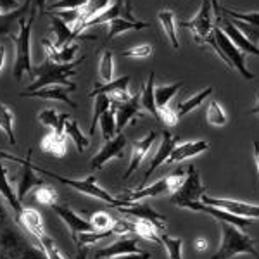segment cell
I'll use <instances>...</instances> for the list:
<instances>
[{
  "mask_svg": "<svg viewBox=\"0 0 259 259\" xmlns=\"http://www.w3.org/2000/svg\"><path fill=\"white\" fill-rule=\"evenodd\" d=\"M175 147H177V137L171 135L169 130H164V132H162V142H161L159 149L156 150V154H154V157L150 159L149 168L145 171L144 182L154 173V171L159 168V166H162L164 162H168V157L171 156V152H173Z\"/></svg>",
  "mask_w": 259,
  "mask_h": 259,
  "instance_id": "cell-17",
  "label": "cell"
},
{
  "mask_svg": "<svg viewBox=\"0 0 259 259\" xmlns=\"http://www.w3.org/2000/svg\"><path fill=\"white\" fill-rule=\"evenodd\" d=\"M50 28H52L54 35H56V41H54L56 49L66 47V45H69L74 38H78V36H80V35H76V33L71 30V28L61 18H57L56 14L50 16Z\"/></svg>",
  "mask_w": 259,
  "mask_h": 259,
  "instance_id": "cell-26",
  "label": "cell"
},
{
  "mask_svg": "<svg viewBox=\"0 0 259 259\" xmlns=\"http://www.w3.org/2000/svg\"><path fill=\"white\" fill-rule=\"evenodd\" d=\"M41 45H44L45 54H47L49 59L54 61V62H59V64H68V62L76 61L74 59V56H76L78 47H80L78 44H69L62 49H56V45H54L49 38L41 40Z\"/></svg>",
  "mask_w": 259,
  "mask_h": 259,
  "instance_id": "cell-24",
  "label": "cell"
},
{
  "mask_svg": "<svg viewBox=\"0 0 259 259\" xmlns=\"http://www.w3.org/2000/svg\"><path fill=\"white\" fill-rule=\"evenodd\" d=\"M52 209H54V212H56V214L59 216L62 221H64L66 227L69 228L71 237H73L74 244H76L78 235H80V233L97 232L90 221H87L85 218H81L80 214H76V212L71 209L69 206H66V204H59V202H57V204H54V206H52Z\"/></svg>",
  "mask_w": 259,
  "mask_h": 259,
  "instance_id": "cell-10",
  "label": "cell"
},
{
  "mask_svg": "<svg viewBox=\"0 0 259 259\" xmlns=\"http://www.w3.org/2000/svg\"><path fill=\"white\" fill-rule=\"evenodd\" d=\"M4 62H6V47H4V45H0V73H2Z\"/></svg>",
  "mask_w": 259,
  "mask_h": 259,
  "instance_id": "cell-61",
  "label": "cell"
},
{
  "mask_svg": "<svg viewBox=\"0 0 259 259\" xmlns=\"http://www.w3.org/2000/svg\"><path fill=\"white\" fill-rule=\"evenodd\" d=\"M182 26L190 28V31L194 33L195 44L211 47L212 52H214L216 56H218L220 59L230 68L228 59L225 57L223 50L220 49L218 41H216V36H214L216 24H214V19H212V7H211L209 0H202V6H200L197 14H195L190 21H183Z\"/></svg>",
  "mask_w": 259,
  "mask_h": 259,
  "instance_id": "cell-3",
  "label": "cell"
},
{
  "mask_svg": "<svg viewBox=\"0 0 259 259\" xmlns=\"http://www.w3.org/2000/svg\"><path fill=\"white\" fill-rule=\"evenodd\" d=\"M206 119L207 123L212 124V126H225L227 124V112L225 109L221 107L220 102H209V106H207V111H206Z\"/></svg>",
  "mask_w": 259,
  "mask_h": 259,
  "instance_id": "cell-41",
  "label": "cell"
},
{
  "mask_svg": "<svg viewBox=\"0 0 259 259\" xmlns=\"http://www.w3.org/2000/svg\"><path fill=\"white\" fill-rule=\"evenodd\" d=\"M145 28H150V23H145V21H140V19L130 21L126 18H116L109 23V33H107L106 44L128 30H145Z\"/></svg>",
  "mask_w": 259,
  "mask_h": 259,
  "instance_id": "cell-28",
  "label": "cell"
},
{
  "mask_svg": "<svg viewBox=\"0 0 259 259\" xmlns=\"http://www.w3.org/2000/svg\"><path fill=\"white\" fill-rule=\"evenodd\" d=\"M111 0H87V4L81 7V16L80 19H78L76 26L73 28V31L76 33V35H80L81 33V26L87 23V21H90L92 18H95V16H99L100 12H104L107 9V7L111 6Z\"/></svg>",
  "mask_w": 259,
  "mask_h": 259,
  "instance_id": "cell-29",
  "label": "cell"
},
{
  "mask_svg": "<svg viewBox=\"0 0 259 259\" xmlns=\"http://www.w3.org/2000/svg\"><path fill=\"white\" fill-rule=\"evenodd\" d=\"M18 223L30 233L33 239H36V242L44 235H47V233H45V227H44V220H41L40 212L35 209H24L23 216L19 218Z\"/></svg>",
  "mask_w": 259,
  "mask_h": 259,
  "instance_id": "cell-25",
  "label": "cell"
},
{
  "mask_svg": "<svg viewBox=\"0 0 259 259\" xmlns=\"http://www.w3.org/2000/svg\"><path fill=\"white\" fill-rule=\"evenodd\" d=\"M90 223L94 225L97 232H106V230H112V227H114V221H112V218L104 211L95 212V214L92 216Z\"/></svg>",
  "mask_w": 259,
  "mask_h": 259,
  "instance_id": "cell-47",
  "label": "cell"
},
{
  "mask_svg": "<svg viewBox=\"0 0 259 259\" xmlns=\"http://www.w3.org/2000/svg\"><path fill=\"white\" fill-rule=\"evenodd\" d=\"M195 247H197V250H202V249H206V247H207V244H206V240H202V239H199L197 242H195Z\"/></svg>",
  "mask_w": 259,
  "mask_h": 259,
  "instance_id": "cell-63",
  "label": "cell"
},
{
  "mask_svg": "<svg viewBox=\"0 0 259 259\" xmlns=\"http://www.w3.org/2000/svg\"><path fill=\"white\" fill-rule=\"evenodd\" d=\"M45 4H47V0H33V6H35L36 9H38V14H44Z\"/></svg>",
  "mask_w": 259,
  "mask_h": 259,
  "instance_id": "cell-59",
  "label": "cell"
},
{
  "mask_svg": "<svg viewBox=\"0 0 259 259\" xmlns=\"http://www.w3.org/2000/svg\"><path fill=\"white\" fill-rule=\"evenodd\" d=\"M139 239L140 237L137 233H128V235H119L118 240H114L111 245L104 249L95 250V257L102 259V257H112V256H119V254H132V252H140L139 249Z\"/></svg>",
  "mask_w": 259,
  "mask_h": 259,
  "instance_id": "cell-14",
  "label": "cell"
},
{
  "mask_svg": "<svg viewBox=\"0 0 259 259\" xmlns=\"http://www.w3.org/2000/svg\"><path fill=\"white\" fill-rule=\"evenodd\" d=\"M150 54H152V45H137V47L123 50L121 56L130 57V59H145V57H149Z\"/></svg>",
  "mask_w": 259,
  "mask_h": 259,
  "instance_id": "cell-50",
  "label": "cell"
},
{
  "mask_svg": "<svg viewBox=\"0 0 259 259\" xmlns=\"http://www.w3.org/2000/svg\"><path fill=\"white\" fill-rule=\"evenodd\" d=\"M200 202L212 207H220V209H225L235 216H242V218H249V220L259 218V206H254V204L249 202H240V200H232V199H214L206 194L200 197Z\"/></svg>",
  "mask_w": 259,
  "mask_h": 259,
  "instance_id": "cell-12",
  "label": "cell"
},
{
  "mask_svg": "<svg viewBox=\"0 0 259 259\" xmlns=\"http://www.w3.org/2000/svg\"><path fill=\"white\" fill-rule=\"evenodd\" d=\"M154 80H156V73L150 71L149 73V80L145 81V85L142 87V92H140V102H142V107L149 112L150 116H154L157 121H161V116H159V109L156 106V97H154Z\"/></svg>",
  "mask_w": 259,
  "mask_h": 259,
  "instance_id": "cell-27",
  "label": "cell"
},
{
  "mask_svg": "<svg viewBox=\"0 0 259 259\" xmlns=\"http://www.w3.org/2000/svg\"><path fill=\"white\" fill-rule=\"evenodd\" d=\"M123 14H124V2L123 0H118L116 4H111V6L107 7L104 12H100L99 16H95V18H92L90 21H87V23L81 26V31L89 26H94V24L111 23V21L116 19V18H123Z\"/></svg>",
  "mask_w": 259,
  "mask_h": 259,
  "instance_id": "cell-31",
  "label": "cell"
},
{
  "mask_svg": "<svg viewBox=\"0 0 259 259\" xmlns=\"http://www.w3.org/2000/svg\"><path fill=\"white\" fill-rule=\"evenodd\" d=\"M0 194V259H47L40 244H31L21 232L16 216H11Z\"/></svg>",
  "mask_w": 259,
  "mask_h": 259,
  "instance_id": "cell-1",
  "label": "cell"
},
{
  "mask_svg": "<svg viewBox=\"0 0 259 259\" xmlns=\"http://www.w3.org/2000/svg\"><path fill=\"white\" fill-rule=\"evenodd\" d=\"M41 150L49 154H54L56 157H62L68 150V144H66V133L59 132H50L49 135L44 137L40 144Z\"/></svg>",
  "mask_w": 259,
  "mask_h": 259,
  "instance_id": "cell-30",
  "label": "cell"
},
{
  "mask_svg": "<svg viewBox=\"0 0 259 259\" xmlns=\"http://www.w3.org/2000/svg\"><path fill=\"white\" fill-rule=\"evenodd\" d=\"M156 137H157L156 132H150L149 135L144 137V139L133 142V145H132V156H130V164H128L126 173L123 175V178H130L133 173H135V169L142 164V161H144L145 157H147L150 147H152V144L156 142Z\"/></svg>",
  "mask_w": 259,
  "mask_h": 259,
  "instance_id": "cell-16",
  "label": "cell"
},
{
  "mask_svg": "<svg viewBox=\"0 0 259 259\" xmlns=\"http://www.w3.org/2000/svg\"><path fill=\"white\" fill-rule=\"evenodd\" d=\"M38 121H40V124H44V126L57 130V126H59V114H57L56 109H52V107H47V109L40 111Z\"/></svg>",
  "mask_w": 259,
  "mask_h": 259,
  "instance_id": "cell-48",
  "label": "cell"
},
{
  "mask_svg": "<svg viewBox=\"0 0 259 259\" xmlns=\"http://www.w3.org/2000/svg\"><path fill=\"white\" fill-rule=\"evenodd\" d=\"M211 2V7H212V12H214L216 19H218L220 12H221V7H220V0H209Z\"/></svg>",
  "mask_w": 259,
  "mask_h": 259,
  "instance_id": "cell-60",
  "label": "cell"
},
{
  "mask_svg": "<svg viewBox=\"0 0 259 259\" xmlns=\"http://www.w3.org/2000/svg\"><path fill=\"white\" fill-rule=\"evenodd\" d=\"M221 242L216 254L211 259H230L237 254H250L254 259H259V250L254 245V240L239 227L227 221H220Z\"/></svg>",
  "mask_w": 259,
  "mask_h": 259,
  "instance_id": "cell-4",
  "label": "cell"
},
{
  "mask_svg": "<svg viewBox=\"0 0 259 259\" xmlns=\"http://www.w3.org/2000/svg\"><path fill=\"white\" fill-rule=\"evenodd\" d=\"M212 94V87H207V89H204L202 92H199V94H195L194 97H190V99H187V100H182V102H178L177 104V114H178V118H182V116H185V114H189L190 111H194L195 107H199L200 104L204 102L209 95Z\"/></svg>",
  "mask_w": 259,
  "mask_h": 259,
  "instance_id": "cell-33",
  "label": "cell"
},
{
  "mask_svg": "<svg viewBox=\"0 0 259 259\" xmlns=\"http://www.w3.org/2000/svg\"><path fill=\"white\" fill-rule=\"evenodd\" d=\"M124 147H126V137H124L123 133H118L114 139L104 142L102 149H100L99 152L95 154L94 157H92L90 168L94 169V171L102 169L106 162H109L111 159H116V157H119L121 154H123Z\"/></svg>",
  "mask_w": 259,
  "mask_h": 259,
  "instance_id": "cell-13",
  "label": "cell"
},
{
  "mask_svg": "<svg viewBox=\"0 0 259 259\" xmlns=\"http://www.w3.org/2000/svg\"><path fill=\"white\" fill-rule=\"evenodd\" d=\"M99 124H100V130H102V139L104 142L114 139V135L118 133V128H116V116L112 109L106 111L99 119Z\"/></svg>",
  "mask_w": 259,
  "mask_h": 259,
  "instance_id": "cell-40",
  "label": "cell"
},
{
  "mask_svg": "<svg viewBox=\"0 0 259 259\" xmlns=\"http://www.w3.org/2000/svg\"><path fill=\"white\" fill-rule=\"evenodd\" d=\"M164 192H169V178L168 177L157 180V182L152 183V185L142 187V189H139V190H128V192H124L123 195H119V199L130 200V202H139V200H144V199L157 197V195L164 194Z\"/></svg>",
  "mask_w": 259,
  "mask_h": 259,
  "instance_id": "cell-19",
  "label": "cell"
},
{
  "mask_svg": "<svg viewBox=\"0 0 259 259\" xmlns=\"http://www.w3.org/2000/svg\"><path fill=\"white\" fill-rule=\"evenodd\" d=\"M135 225V233L140 237V239H145V240H154L157 244H161V237H159V228L149 220H140V218H135L133 221Z\"/></svg>",
  "mask_w": 259,
  "mask_h": 259,
  "instance_id": "cell-37",
  "label": "cell"
},
{
  "mask_svg": "<svg viewBox=\"0 0 259 259\" xmlns=\"http://www.w3.org/2000/svg\"><path fill=\"white\" fill-rule=\"evenodd\" d=\"M218 21L221 24V30H223V33L228 36L230 40H232V44H235L237 47H239V50H242L244 54H250V56L259 57V47L254 44H250V41L242 35L240 30L232 23V21L227 19V18H221V16L218 18Z\"/></svg>",
  "mask_w": 259,
  "mask_h": 259,
  "instance_id": "cell-18",
  "label": "cell"
},
{
  "mask_svg": "<svg viewBox=\"0 0 259 259\" xmlns=\"http://www.w3.org/2000/svg\"><path fill=\"white\" fill-rule=\"evenodd\" d=\"M83 59L85 57H81L80 61L68 62V64H59V62H54L49 57H45V61L41 64L33 68V78L35 80L24 92H35L50 85H62L74 92L76 90V83L71 81V76L76 74V66L81 64Z\"/></svg>",
  "mask_w": 259,
  "mask_h": 259,
  "instance_id": "cell-2",
  "label": "cell"
},
{
  "mask_svg": "<svg viewBox=\"0 0 259 259\" xmlns=\"http://www.w3.org/2000/svg\"><path fill=\"white\" fill-rule=\"evenodd\" d=\"M159 116H161V121L166 124V126H175L178 123V114H177V109L171 106H164L159 109Z\"/></svg>",
  "mask_w": 259,
  "mask_h": 259,
  "instance_id": "cell-52",
  "label": "cell"
},
{
  "mask_svg": "<svg viewBox=\"0 0 259 259\" xmlns=\"http://www.w3.org/2000/svg\"><path fill=\"white\" fill-rule=\"evenodd\" d=\"M157 18H159V23L166 33V36H168V40L171 41V47L175 50H178L180 41L177 36V19H175V14L171 11H161L159 14H157Z\"/></svg>",
  "mask_w": 259,
  "mask_h": 259,
  "instance_id": "cell-32",
  "label": "cell"
},
{
  "mask_svg": "<svg viewBox=\"0 0 259 259\" xmlns=\"http://www.w3.org/2000/svg\"><path fill=\"white\" fill-rule=\"evenodd\" d=\"M112 74H114L112 52H111V50H104L102 57H100V62H99V78L102 81L109 83V81H112Z\"/></svg>",
  "mask_w": 259,
  "mask_h": 259,
  "instance_id": "cell-42",
  "label": "cell"
},
{
  "mask_svg": "<svg viewBox=\"0 0 259 259\" xmlns=\"http://www.w3.org/2000/svg\"><path fill=\"white\" fill-rule=\"evenodd\" d=\"M209 149V144L206 140H195V142H185V144H180L173 149L171 156L168 157V162L173 164V162H182L185 159H190V157H195L199 154L206 152Z\"/></svg>",
  "mask_w": 259,
  "mask_h": 259,
  "instance_id": "cell-22",
  "label": "cell"
},
{
  "mask_svg": "<svg viewBox=\"0 0 259 259\" xmlns=\"http://www.w3.org/2000/svg\"><path fill=\"white\" fill-rule=\"evenodd\" d=\"M183 87V81H177V83H171V85H161L154 90V97H156V106L157 109L164 106H169V100L173 99V95Z\"/></svg>",
  "mask_w": 259,
  "mask_h": 259,
  "instance_id": "cell-38",
  "label": "cell"
},
{
  "mask_svg": "<svg viewBox=\"0 0 259 259\" xmlns=\"http://www.w3.org/2000/svg\"><path fill=\"white\" fill-rule=\"evenodd\" d=\"M56 16L57 18H61L62 21H64L66 24H74L76 26V23H78V19H80V16H81V9H66V11H57L56 12Z\"/></svg>",
  "mask_w": 259,
  "mask_h": 259,
  "instance_id": "cell-53",
  "label": "cell"
},
{
  "mask_svg": "<svg viewBox=\"0 0 259 259\" xmlns=\"http://www.w3.org/2000/svg\"><path fill=\"white\" fill-rule=\"evenodd\" d=\"M94 99H95L94 100V116H92V123L89 126V135H94L95 128H97V124H99L100 116H102L106 111L111 109V97L109 95L99 94V95H95Z\"/></svg>",
  "mask_w": 259,
  "mask_h": 259,
  "instance_id": "cell-35",
  "label": "cell"
},
{
  "mask_svg": "<svg viewBox=\"0 0 259 259\" xmlns=\"http://www.w3.org/2000/svg\"><path fill=\"white\" fill-rule=\"evenodd\" d=\"M87 4V0H57V2L50 4L49 9L52 11H66V9H81Z\"/></svg>",
  "mask_w": 259,
  "mask_h": 259,
  "instance_id": "cell-51",
  "label": "cell"
},
{
  "mask_svg": "<svg viewBox=\"0 0 259 259\" xmlns=\"http://www.w3.org/2000/svg\"><path fill=\"white\" fill-rule=\"evenodd\" d=\"M31 168L35 171H40L41 175H47V177L57 180V182L62 183V185H68V187H71V189L81 192V194H85V195H90V197H94V199H100V200H104V202L111 204V206H114V207H128L133 204V202H130V200L112 197L109 192L104 190L100 185H97V178H95V175H90V177H87L85 180H71V178L61 177V175L54 173V171L40 168V166L35 164L33 161H31Z\"/></svg>",
  "mask_w": 259,
  "mask_h": 259,
  "instance_id": "cell-6",
  "label": "cell"
},
{
  "mask_svg": "<svg viewBox=\"0 0 259 259\" xmlns=\"http://www.w3.org/2000/svg\"><path fill=\"white\" fill-rule=\"evenodd\" d=\"M76 259H89L90 257V249L89 245H76Z\"/></svg>",
  "mask_w": 259,
  "mask_h": 259,
  "instance_id": "cell-57",
  "label": "cell"
},
{
  "mask_svg": "<svg viewBox=\"0 0 259 259\" xmlns=\"http://www.w3.org/2000/svg\"><path fill=\"white\" fill-rule=\"evenodd\" d=\"M36 7L31 4L30 16L19 19V31L18 35H11V40L16 44V62H14V78L21 80L23 74L33 78V66H31V28L36 18Z\"/></svg>",
  "mask_w": 259,
  "mask_h": 259,
  "instance_id": "cell-5",
  "label": "cell"
},
{
  "mask_svg": "<svg viewBox=\"0 0 259 259\" xmlns=\"http://www.w3.org/2000/svg\"><path fill=\"white\" fill-rule=\"evenodd\" d=\"M214 36H216V41H218L220 49L223 50L225 57L228 59V64L232 69H237L239 73L242 74V76L245 78V80H254V74L250 73L247 64H245V56L242 50H239V47H237L235 44H232V40L228 38L227 35L223 33V30L216 24L214 28Z\"/></svg>",
  "mask_w": 259,
  "mask_h": 259,
  "instance_id": "cell-8",
  "label": "cell"
},
{
  "mask_svg": "<svg viewBox=\"0 0 259 259\" xmlns=\"http://www.w3.org/2000/svg\"><path fill=\"white\" fill-rule=\"evenodd\" d=\"M140 94L132 95L128 100H111V109L116 116V128L121 133V130L137 119L140 116Z\"/></svg>",
  "mask_w": 259,
  "mask_h": 259,
  "instance_id": "cell-11",
  "label": "cell"
},
{
  "mask_svg": "<svg viewBox=\"0 0 259 259\" xmlns=\"http://www.w3.org/2000/svg\"><path fill=\"white\" fill-rule=\"evenodd\" d=\"M69 92H73L68 87L62 85H50L45 87V89L35 90V92H21V97H35V99H45V100H59V102H64L71 106L73 109H76V102L69 99Z\"/></svg>",
  "mask_w": 259,
  "mask_h": 259,
  "instance_id": "cell-20",
  "label": "cell"
},
{
  "mask_svg": "<svg viewBox=\"0 0 259 259\" xmlns=\"http://www.w3.org/2000/svg\"><path fill=\"white\" fill-rule=\"evenodd\" d=\"M130 74H124V76H121V78H116V80H112L109 83H104V85H95L94 87V90L90 92V97H95V95H99V94H106V95H112V94H116V92H119V90H128V83H130Z\"/></svg>",
  "mask_w": 259,
  "mask_h": 259,
  "instance_id": "cell-34",
  "label": "cell"
},
{
  "mask_svg": "<svg viewBox=\"0 0 259 259\" xmlns=\"http://www.w3.org/2000/svg\"><path fill=\"white\" fill-rule=\"evenodd\" d=\"M49 2H50V4H54V2H57V0H49Z\"/></svg>",
  "mask_w": 259,
  "mask_h": 259,
  "instance_id": "cell-64",
  "label": "cell"
},
{
  "mask_svg": "<svg viewBox=\"0 0 259 259\" xmlns=\"http://www.w3.org/2000/svg\"><path fill=\"white\" fill-rule=\"evenodd\" d=\"M64 133L69 137L71 140H73V144L76 145V150L78 152H83L85 149H89L90 145V140L87 139L85 135L81 133L80 126H78V123L74 119H68L66 121V126H64Z\"/></svg>",
  "mask_w": 259,
  "mask_h": 259,
  "instance_id": "cell-36",
  "label": "cell"
},
{
  "mask_svg": "<svg viewBox=\"0 0 259 259\" xmlns=\"http://www.w3.org/2000/svg\"><path fill=\"white\" fill-rule=\"evenodd\" d=\"M0 156L6 157L9 161H16L21 164V169H19V175H18V199L23 202L26 194L30 192L33 187H40L44 185V182L35 175V169L31 168V150L28 152V157L21 159L18 156H11V154H6V152H0Z\"/></svg>",
  "mask_w": 259,
  "mask_h": 259,
  "instance_id": "cell-9",
  "label": "cell"
},
{
  "mask_svg": "<svg viewBox=\"0 0 259 259\" xmlns=\"http://www.w3.org/2000/svg\"><path fill=\"white\" fill-rule=\"evenodd\" d=\"M18 0H0V16H9L19 9Z\"/></svg>",
  "mask_w": 259,
  "mask_h": 259,
  "instance_id": "cell-55",
  "label": "cell"
},
{
  "mask_svg": "<svg viewBox=\"0 0 259 259\" xmlns=\"http://www.w3.org/2000/svg\"><path fill=\"white\" fill-rule=\"evenodd\" d=\"M112 233H116V235H128V233H135V225H133V221L118 220V221H114Z\"/></svg>",
  "mask_w": 259,
  "mask_h": 259,
  "instance_id": "cell-54",
  "label": "cell"
},
{
  "mask_svg": "<svg viewBox=\"0 0 259 259\" xmlns=\"http://www.w3.org/2000/svg\"><path fill=\"white\" fill-rule=\"evenodd\" d=\"M36 244H40V247L45 250V254H47V259H64L61 256L59 249H57L56 242L50 239L49 235H44L41 239L36 242Z\"/></svg>",
  "mask_w": 259,
  "mask_h": 259,
  "instance_id": "cell-49",
  "label": "cell"
},
{
  "mask_svg": "<svg viewBox=\"0 0 259 259\" xmlns=\"http://www.w3.org/2000/svg\"><path fill=\"white\" fill-rule=\"evenodd\" d=\"M0 194H2V197L7 200L11 211L14 212L16 221H19V218L23 216V212L26 207H23V202L18 199V194H14L9 180H7V169L4 168V164H2V156H0Z\"/></svg>",
  "mask_w": 259,
  "mask_h": 259,
  "instance_id": "cell-21",
  "label": "cell"
},
{
  "mask_svg": "<svg viewBox=\"0 0 259 259\" xmlns=\"http://www.w3.org/2000/svg\"><path fill=\"white\" fill-rule=\"evenodd\" d=\"M250 114L254 116H259V90H257V95H256V106L250 109Z\"/></svg>",
  "mask_w": 259,
  "mask_h": 259,
  "instance_id": "cell-62",
  "label": "cell"
},
{
  "mask_svg": "<svg viewBox=\"0 0 259 259\" xmlns=\"http://www.w3.org/2000/svg\"><path fill=\"white\" fill-rule=\"evenodd\" d=\"M185 209H192V211H197V212H204V214H209L212 218H216L218 221H227V223H232L235 227H252L254 225V220H249V218H242V216H235L232 212L225 211V209H220V207H212V206H207L204 202H192Z\"/></svg>",
  "mask_w": 259,
  "mask_h": 259,
  "instance_id": "cell-15",
  "label": "cell"
},
{
  "mask_svg": "<svg viewBox=\"0 0 259 259\" xmlns=\"http://www.w3.org/2000/svg\"><path fill=\"white\" fill-rule=\"evenodd\" d=\"M118 212H124V214H130V216H135V218H140V220H149L156 225L157 228H162V223L166 221V216L157 212L156 209L149 206V204L142 202V204H137L133 202L132 206L128 207H118Z\"/></svg>",
  "mask_w": 259,
  "mask_h": 259,
  "instance_id": "cell-23",
  "label": "cell"
},
{
  "mask_svg": "<svg viewBox=\"0 0 259 259\" xmlns=\"http://www.w3.org/2000/svg\"><path fill=\"white\" fill-rule=\"evenodd\" d=\"M204 194H206V187L200 182L199 169L190 164L185 169V178H183L182 185L171 194L169 202L178 207H187L192 202H199Z\"/></svg>",
  "mask_w": 259,
  "mask_h": 259,
  "instance_id": "cell-7",
  "label": "cell"
},
{
  "mask_svg": "<svg viewBox=\"0 0 259 259\" xmlns=\"http://www.w3.org/2000/svg\"><path fill=\"white\" fill-rule=\"evenodd\" d=\"M232 23L235 24L237 28H239L240 33L250 41V44L259 45V26H254V24H247V23H242V21H237V19H232Z\"/></svg>",
  "mask_w": 259,
  "mask_h": 259,
  "instance_id": "cell-46",
  "label": "cell"
},
{
  "mask_svg": "<svg viewBox=\"0 0 259 259\" xmlns=\"http://www.w3.org/2000/svg\"><path fill=\"white\" fill-rule=\"evenodd\" d=\"M252 150H254V162H256V169H257V178H259V142H252Z\"/></svg>",
  "mask_w": 259,
  "mask_h": 259,
  "instance_id": "cell-58",
  "label": "cell"
},
{
  "mask_svg": "<svg viewBox=\"0 0 259 259\" xmlns=\"http://www.w3.org/2000/svg\"><path fill=\"white\" fill-rule=\"evenodd\" d=\"M159 237H161V245H164L166 250H168L169 259H183L182 239H173V237H169L168 233H159Z\"/></svg>",
  "mask_w": 259,
  "mask_h": 259,
  "instance_id": "cell-43",
  "label": "cell"
},
{
  "mask_svg": "<svg viewBox=\"0 0 259 259\" xmlns=\"http://www.w3.org/2000/svg\"><path fill=\"white\" fill-rule=\"evenodd\" d=\"M107 259H150V254L145 252V250H140V252H132V254H119V256H112Z\"/></svg>",
  "mask_w": 259,
  "mask_h": 259,
  "instance_id": "cell-56",
  "label": "cell"
},
{
  "mask_svg": "<svg viewBox=\"0 0 259 259\" xmlns=\"http://www.w3.org/2000/svg\"><path fill=\"white\" fill-rule=\"evenodd\" d=\"M35 199L38 200L40 204H45V206L52 207L54 204H57V192L54 189H50V187L40 185V187H36V190H35Z\"/></svg>",
  "mask_w": 259,
  "mask_h": 259,
  "instance_id": "cell-45",
  "label": "cell"
},
{
  "mask_svg": "<svg viewBox=\"0 0 259 259\" xmlns=\"http://www.w3.org/2000/svg\"><path fill=\"white\" fill-rule=\"evenodd\" d=\"M12 123H14V114L6 104L0 102V130L2 133L7 137L11 145H16V135H14V128H12Z\"/></svg>",
  "mask_w": 259,
  "mask_h": 259,
  "instance_id": "cell-39",
  "label": "cell"
},
{
  "mask_svg": "<svg viewBox=\"0 0 259 259\" xmlns=\"http://www.w3.org/2000/svg\"><path fill=\"white\" fill-rule=\"evenodd\" d=\"M221 12L223 14L230 16L232 19H237V21H242V23H247V24H254V26H259V12H239V11H232L228 7H221Z\"/></svg>",
  "mask_w": 259,
  "mask_h": 259,
  "instance_id": "cell-44",
  "label": "cell"
}]
</instances>
